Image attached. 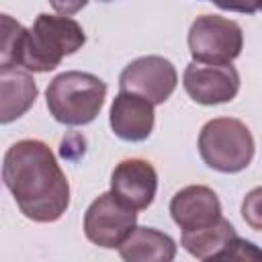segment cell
I'll return each instance as SVG.
<instances>
[{
    "label": "cell",
    "mask_w": 262,
    "mask_h": 262,
    "mask_svg": "<svg viewBox=\"0 0 262 262\" xmlns=\"http://www.w3.org/2000/svg\"><path fill=\"white\" fill-rule=\"evenodd\" d=\"M98 2H113V0H98Z\"/></svg>",
    "instance_id": "obj_20"
},
{
    "label": "cell",
    "mask_w": 262,
    "mask_h": 262,
    "mask_svg": "<svg viewBox=\"0 0 262 262\" xmlns=\"http://www.w3.org/2000/svg\"><path fill=\"white\" fill-rule=\"evenodd\" d=\"M37 84L29 70L0 68V123L8 125L23 117L37 100Z\"/></svg>",
    "instance_id": "obj_12"
},
{
    "label": "cell",
    "mask_w": 262,
    "mask_h": 262,
    "mask_svg": "<svg viewBox=\"0 0 262 262\" xmlns=\"http://www.w3.org/2000/svg\"><path fill=\"white\" fill-rule=\"evenodd\" d=\"M176 68L162 55H141L129 61L119 76L121 90L139 94L151 104H164L176 90Z\"/></svg>",
    "instance_id": "obj_7"
},
{
    "label": "cell",
    "mask_w": 262,
    "mask_h": 262,
    "mask_svg": "<svg viewBox=\"0 0 262 262\" xmlns=\"http://www.w3.org/2000/svg\"><path fill=\"white\" fill-rule=\"evenodd\" d=\"M127 262H170L176 256V242L154 227H137L117 248Z\"/></svg>",
    "instance_id": "obj_13"
},
{
    "label": "cell",
    "mask_w": 262,
    "mask_h": 262,
    "mask_svg": "<svg viewBox=\"0 0 262 262\" xmlns=\"http://www.w3.org/2000/svg\"><path fill=\"white\" fill-rule=\"evenodd\" d=\"M137 225V211L113 190L96 196L84 213V233L98 248H119Z\"/></svg>",
    "instance_id": "obj_6"
},
{
    "label": "cell",
    "mask_w": 262,
    "mask_h": 262,
    "mask_svg": "<svg viewBox=\"0 0 262 262\" xmlns=\"http://www.w3.org/2000/svg\"><path fill=\"white\" fill-rule=\"evenodd\" d=\"M233 237H237L235 227L227 219L221 217L213 225L182 231L180 244L190 256H194L199 260H219L221 252L229 246V242Z\"/></svg>",
    "instance_id": "obj_14"
},
{
    "label": "cell",
    "mask_w": 262,
    "mask_h": 262,
    "mask_svg": "<svg viewBox=\"0 0 262 262\" xmlns=\"http://www.w3.org/2000/svg\"><path fill=\"white\" fill-rule=\"evenodd\" d=\"M211 2L221 10L244 12V14H254L260 8V0H211Z\"/></svg>",
    "instance_id": "obj_18"
},
{
    "label": "cell",
    "mask_w": 262,
    "mask_h": 262,
    "mask_svg": "<svg viewBox=\"0 0 262 262\" xmlns=\"http://www.w3.org/2000/svg\"><path fill=\"white\" fill-rule=\"evenodd\" d=\"M182 84L196 104H225L239 92V72L231 63H205L192 59L184 68Z\"/></svg>",
    "instance_id": "obj_8"
},
{
    "label": "cell",
    "mask_w": 262,
    "mask_h": 262,
    "mask_svg": "<svg viewBox=\"0 0 262 262\" xmlns=\"http://www.w3.org/2000/svg\"><path fill=\"white\" fill-rule=\"evenodd\" d=\"M27 29L12 16L2 14V47H0V68H18V55Z\"/></svg>",
    "instance_id": "obj_15"
},
{
    "label": "cell",
    "mask_w": 262,
    "mask_h": 262,
    "mask_svg": "<svg viewBox=\"0 0 262 262\" xmlns=\"http://www.w3.org/2000/svg\"><path fill=\"white\" fill-rule=\"evenodd\" d=\"M104 80L78 70H70L55 76L45 90L49 115L57 123L68 127L92 123L104 104Z\"/></svg>",
    "instance_id": "obj_3"
},
{
    "label": "cell",
    "mask_w": 262,
    "mask_h": 262,
    "mask_svg": "<svg viewBox=\"0 0 262 262\" xmlns=\"http://www.w3.org/2000/svg\"><path fill=\"white\" fill-rule=\"evenodd\" d=\"M111 190L135 211H143L156 199L158 172L147 160L127 158L115 166L111 174Z\"/></svg>",
    "instance_id": "obj_9"
},
{
    "label": "cell",
    "mask_w": 262,
    "mask_h": 262,
    "mask_svg": "<svg viewBox=\"0 0 262 262\" xmlns=\"http://www.w3.org/2000/svg\"><path fill=\"white\" fill-rule=\"evenodd\" d=\"M86 43L82 25L70 16L41 12L23 39L18 68L45 74L55 70L63 57L76 53Z\"/></svg>",
    "instance_id": "obj_2"
},
{
    "label": "cell",
    "mask_w": 262,
    "mask_h": 262,
    "mask_svg": "<svg viewBox=\"0 0 262 262\" xmlns=\"http://www.w3.org/2000/svg\"><path fill=\"white\" fill-rule=\"evenodd\" d=\"M2 180L18 211L35 223H53L70 207L68 176L41 139H20L6 149Z\"/></svg>",
    "instance_id": "obj_1"
},
{
    "label": "cell",
    "mask_w": 262,
    "mask_h": 262,
    "mask_svg": "<svg viewBox=\"0 0 262 262\" xmlns=\"http://www.w3.org/2000/svg\"><path fill=\"white\" fill-rule=\"evenodd\" d=\"M244 47L242 27L219 14H201L188 29V51L194 61L231 63Z\"/></svg>",
    "instance_id": "obj_5"
},
{
    "label": "cell",
    "mask_w": 262,
    "mask_h": 262,
    "mask_svg": "<svg viewBox=\"0 0 262 262\" xmlns=\"http://www.w3.org/2000/svg\"><path fill=\"white\" fill-rule=\"evenodd\" d=\"M260 8H262V0H260Z\"/></svg>",
    "instance_id": "obj_21"
},
{
    "label": "cell",
    "mask_w": 262,
    "mask_h": 262,
    "mask_svg": "<svg viewBox=\"0 0 262 262\" xmlns=\"http://www.w3.org/2000/svg\"><path fill=\"white\" fill-rule=\"evenodd\" d=\"M170 215L182 231L201 229L221 219V201L213 188L205 184H190L172 196Z\"/></svg>",
    "instance_id": "obj_10"
},
{
    "label": "cell",
    "mask_w": 262,
    "mask_h": 262,
    "mask_svg": "<svg viewBox=\"0 0 262 262\" xmlns=\"http://www.w3.org/2000/svg\"><path fill=\"white\" fill-rule=\"evenodd\" d=\"M154 106L156 104H151L147 98L121 90L115 96L108 113L113 133L123 141H145L156 123Z\"/></svg>",
    "instance_id": "obj_11"
},
{
    "label": "cell",
    "mask_w": 262,
    "mask_h": 262,
    "mask_svg": "<svg viewBox=\"0 0 262 262\" xmlns=\"http://www.w3.org/2000/svg\"><path fill=\"white\" fill-rule=\"evenodd\" d=\"M49 4H51V8H53L57 14L70 16V14L80 12V10L88 4V0H49Z\"/></svg>",
    "instance_id": "obj_19"
},
{
    "label": "cell",
    "mask_w": 262,
    "mask_h": 262,
    "mask_svg": "<svg viewBox=\"0 0 262 262\" xmlns=\"http://www.w3.org/2000/svg\"><path fill=\"white\" fill-rule=\"evenodd\" d=\"M219 260H239V262H258L262 260V250L256 248V244L242 239L239 235L229 242V246L221 252Z\"/></svg>",
    "instance_id": "obj_16"
},
{
    "label": "cell",
    "mask_w": 262,
    "mask_h": 262,
    "mask_svg": "<svg viewBox=\"0 0 262 262\" xmlns=\"http://www.w3.org/2000/svg\"><path fill=\"white\" fill-rule=\"evenodd\" d=\"M199 154L211 170L235 174L246 170L254 160V135L244 121L217 117L203 125L199 133Z\"/></svg>",
    "instance_id": "obj_4"
},
{
    "label": "cell",
    "mask_w": 262,
    "mask_h": 262,
    "mask_svg": "<svg viewBox=\"0 0 262 262\" xmlns=\"http://www.w3.org/2000/svg\"><path fill=\"white\" fill-rule=\"evenodd\" d=\"M242 217L254 229L262 231V186L252 188L242 201Z\"/></svg>",
    "instance_id": "obj_17"
}]
</instances>
